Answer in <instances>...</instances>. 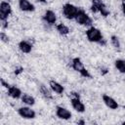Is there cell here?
<instances>
[{"label": "cell", "mask_w": 125, "mask_h": 125, "mask_svg": "<svg viewBox=\"0 0 125 125\" xmlns=\"http://www.w3.org/2000/svg\"><path fill=\"white\" fill-rule=\"evenodd\" d=\"M86 37L90 42L99 43L102 46H104L106 44V41L104 39L101 30L94 27V26H91L90 28H88L86 30Z\"/></svg>", "instance_id": "cell-1"}, {"label": "cell", "mask_w": 125, "mask_h": 125, "mask_svg": "<svg viewBox=\"0 0 125 125\" xmlns=\"http://www.w3.org/2000/svg\"><path fill=\"white\" fill-rule=\"evenodd\" d=\"M90 10L94 14L100 13L104 18L109 16V14H110L109 10L107 9V7L105 6V4L104 3L103 0H92V5L90 7Z\"/></svg>", "instance_id": "cell-2"}, {"label": "cell", "mask_w": 125, "mask_h": 125, "mask_svg": "<svg viewBox=\"0 0 125 125\" xmlns=\"http://www.w3.org/2000/svg\"><path fill=\"white\" fill-rule=\"evenodd\" d=\"M78 11H79V8H77L76 6H74L70 3H66L62 6V15L67 20L75 19Z\"/></svg>", "instance_id": "cell-3"}, {"label": "cell", "mask_w": 125, "mask_h": 125, "mask_svg": "<svg viewBox=\"0 0 125 125\" xmlns=\"http://www.w3.org/2000/svg\"><path fill=\"white\" fill-rule=\"evenodd\" d=\"M74 20H75L76 22H77L78 24H80V25L90 26V25H92V23H93V20H92V19L90 18V16H89L88 14H86V12H85L84 10H82V9H79V11H78V13H77V15H76V17H75Z\"/></svg>", "instance_id": "cell-4"}, {"label": "cell", "mask_w": 125, "mask_h": 125, "mask_svg": "<svg viewBox=\"0 0 125 125\" xmlns=\"http://www.w3.org/2000/svg\"><path fill=\"white\" fill-rule=\"evenodd\" d=\"M18 113L21 117L24 118V119H33L36 117V112L28 106H21L18 109Z\"/></svg>", "instance_id": "cell-5"}, {"label": "cell", "mask_w": 125, "mask_h": 125, "mask_svg": "<svg viewBox=\"0 0 125 125\" xmlns=\"http://www.w3.org/2000/svg\"><path fill=\"white\" fill-rule=\"evenodd\" d=\"M12 14V7L10 3L2 1L0 3V20H8V17Z\"/></svg>", "instance_id": "cell-6"}, {"label": "cell", "mask_w": 125, "mask_h": 125, "mask_svg": "<svg viewBox=\"0 0 125 125\" xmlns=\"http://www.w3.org/2000/svg\"><path fill=\"white\" fill-rule=\"evenodd\" d=\"M70 104H71V106L73 107L74 110H76L77 112H84L85 111V104L81 102L80 100V97L79 96H71V99H70Z\"/></svg>", "instance_id": "cell-7"}, {"label": "cell", "mask_w": 125, "mask_h": 125, "mask_svg": "<svg viewBox=\"0 0 125 125\" xmlns=\"http://www.w3.org/2000/svg\"><path fill=\"white\" fill-rule=\"evenodd\" d=\"M56 115H57V117H59L60 119H62V120H69L72 116L71 112L67 108L62 107V106L56 107Z\"/></svg>", "instance_id": "cell-8"}, {"label": "cell", "mask_w": 125, "mask_h": 125, "mask_svg": "<svg viewBox=\"0 0 125 125\" xmlns=\"http://www.w3.org/2000/svg\"><path fill=\"white\" fill-rule=\"evenodd\" d=\"M43 20L50 25H53L56 23L57 21V16L55 14L54 11L52 10H47L45 13H44V16H43Z\"/></svg>", "instance_id": "cell-9"}, {"label": "cell", "mask_w": 125, "mask_h": 125, "mask_svg": "<svg viewBox=\"0 0 125 125\" xmlns=\"http://www.w3.org/2000/svg\"><path fill=\"white\" fill-rule=\"evenodd\" d=\"M102 98H103V102L104 103V104L108 108H110V109H117L118 108L117 102L113 98H111L110 96H108V95H103Z\"/></svg>", "instance_id": "cell-10"}, {"label": "cell", "mask_w": 125, "mask_h": 125, "mask_svg": "<svg viewBox=\"0 0 125 125\" xmlns=\"http://www.w3.org/2000/svg\"><path fill=\"white\" fill-rule=\"evenodd\" d=\"M19 8L23 12H33L35 10L34 5L28 0H19Z\"/></svg>", "instance_id": "cell-11"}, {"label": "cell", "mask_w": 125, "mask_h": 125, "mask_svg": "<svg viewBox=\"0 0 125 125\" xmlns=\"http://www.w3.org/2000/svg\"><path fill=\"white\" fill-rule=\"evenodd\" d=\"M7 90H8V91H7L8 95H9L11 98L15 99V100H17V99H20V98H21V96H22L21 90L20 88H18L17 86L11 85V86H10V87H9Z\"/></svg>", "instance_id": "cell-12"}, {"label": "cell", "mask_w": 125, "mask_h": 125, "mask_svg": "<svg viewBox=\"0 0 125 125\" xmlns=\"http://www.w3.org/2000/svg\"><path fill=\"white\" fill-rule=\"evenodd\" d=\"M49 86L51 88V90L59 95H62L63 92H64V88L62 84H60L59 82L55 81V80H50L49 81Z\"/></svg>", "instance_id": "cell-13"}, {"label": "cell", "mask_w": 125, "mask_h": 125, "mask_svg": "<svg viewBox=\"0 0 125 125\" xmlns=\"http://www.w3.org/2000/svg\"><path fill=\"white\" fill-rule=\"evenodd\" d=\"M18 46H19V49L22 53H24V54H29L31 52V50H32V44L30 42L26 41V40L20 41V43H19Z\"/></svg>", "instance_id": "cell-14"}, {"label": "cell", "mask_w": 125, "mask_h": 125, "mask_svg": "<svg viewBox=\"0 0 125 125\" xmlns=\"http://www.w3.org/2000/svg\"><path fill=\"white\" fill-rule=\"evenodd\" d=\"M71 67H72L75 71H77V72H79V73L85 68V66H84V64H83V62H82V61H81L79 58H74V59H72V61H71Z\"/></svg>", "instance_id": "cell-15"}, {"label": "cell", "mask_w": 125, "mask_h": 125, "mask_svg": "<svg viewBox=\"0 0 125 125\" xmlns=\"http://www.w3.org/2000/svg\"><path fill=\"white\" fill-rule=\"evenodd\" d=\"M21 100V102L23 104H25L26 105H29V106L33 105L35 104V99L31 95H29V94H22Z\"/></svg>", "instance_id": "cell-16"}, {"label": "cell", "mask_w": 125, "mask_h": 125, "mask_svg": "<svg viewBox=\"0 0 125 125\" xmlns=\"http://www.w3.org/2000/svg\"><path fill=\"white\" fill-rule=\"evenodd\" d=\"M56 29H57V31L61 34V35H67L68 33H69V28H68V26H66L64 23H62V22H61V23H58L57 25H56Z\"/></svg>", "instance_id": "cell-17"}, {"label": "cell", "mask_w": 125, "mask_h": 125, "mask_svg": "<svg viewBox=\"0 0 125 125\" xmlns=\"http://www.w3.org/2000/svg\"><path fill=\"white\" fill-rule=\"evenodd\" d=\"M114 65H115L116 69H117L119 72L125 74V60H122V59L116 60V61L114 62Z\"/></svg>", "instance_id": "cell-18"}, {"label": "cell", "mask_w": 125, "mask_h": 125, "mask_svg": "<svg viewBox=\"0 0 125 125\" xmlns=\"http://www.w3.org/2000/svg\"><path fill=\"white\" fill-rule=\"evenodd\" d=\"M40 93L43 95V97L44 98H46V99H52V94H51V91L45 86V85H43V84H41L40 85Z\"/></svg>", "instance_id": "cell-19"}, {"label": "cell", "mask_w": 125, "mask_h": 125, "mask_svg": "<svg viewBox=\"0 0 125 125\" xmlns=\"http://www.w3.org/2000/svg\"><path fill=\"white\" fill-rule=\"evenodd\" d=\"M110 43H111V45H112L115 49H117V50H119L120 47H121L120 40H119V38H118L117 36H115V35H112V36L110 37Z\"/></svg>", "instance_id": "cell-20"}, {"label": "cell", "mask_w": 125, "mask_h": 125, "mask_svg": "<svg viewBox=\"0 0 125 125\" xmlns=\"http://www.w3.org/2000/svg\"><path fill=\"white\" fill-rule=\"evenodd\" d=\"M0 39H1V41L4 42V43H8V42H9V37H8V35H7L5 32H1V33H0Z\"/></svg>", "instance_id": "cell-21"}, {"label": "cell", "mask_w": 125, "mask_h": 125, "mask_svg": "<svg viewBox=\"0 0 125 125\" xmlns=\"http://www.w3.org/2000/svg\"><path fill=\"white\" fill-rule=\"evenodd\" d=\"M0 21H1V26H2V28H7L8 27V20H0Z\"/></svg>", "instance_id": "cell-22"}, {"label": "cell", "mask_w": 125, "mask_h": 125, "mask_svg": "<svg viewBox=\"0 0 125 125\" xmlns=\"http://www.w3.org/2000/svg\"><path fill=\"white\" fill-rule=\"evenodd\" d=\"M1 84H2V86H3V87H5V88H7V89H8V88L11 86L9 83L5 82V80H4V79H1Z\"/></svg>", "instance_id": "cell-23"}, {"label": "cell", "mask_w": 125, "mask_h": 125, "mask_svg": "<svg viewBox=\"0 0 125 125\" xmlns=\"http://www.w3.org/2000/svg\"><path fill=\"white\" fill-rule=\"evenodd\" d=\"M22 70H23V68H22V67H18V68H16V69H15V74H16V75H18V74L21 73V72H22Z\"/></svg>", "instance_id": "cell-24"}, {"label": "cell", "mask_w": 125, "mask_h": 125, "mask_svg": "<svg viewBox=\"0 0 125 125\" xmlns=\"http://www.w3.org/2000/svg\"><path fill=\"white\" fill-rule=\"evenodd\" d=\"M121 10L125 16V1H122V3H121Z\"/></svg>", "instance_id": "cell-25"}, {"label": "cell", "mask_w": 125, "mask_h": 125, "mask_svg": "<svg viewBox=\"0 0 125 125\" xmlns=\"http://www.w3.org/2000/svg\"><path fill=\"white\" fill-rule=\"evenodd\" d=\"M37 2H40V3H47V0H35Z\"/></svg>", "instance_id": "cell-26"}, {"label": "cell", "mask_w": 125, "mask_h": 125, "mask_svg": "<svg viewBox=\"0 0 125 125\" xmlns=\"http://www.w3.org/2000/svg\"><path fill=\"white\" fill-rule=\"evenodd\" d=\"M78 124H84V121H82V120L81 121H78Z\"/></svg>", "instance_id": "cell-27"}, {"label": "cell", "mask_w": 125, "mask_h": 125, "mask_svg": "<svg viewBox=\"0 0 125 125\" xmlns=\"http://www.w3.org/2000/svg\"><path fill=\"white\" fill-rule=\"evenodd\" d=\"M123 124H125V121H124V122H123Z\"/></svg>", "instance_id": "cell-28"}]
</instances>
